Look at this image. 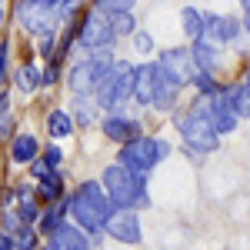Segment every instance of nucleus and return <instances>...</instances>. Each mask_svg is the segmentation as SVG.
Returning a JSON list of instances; mask_svg holds the SVG:
<instances>
[{"label":"nucleus","mask_w":250,"mask_h":250,"mask_svg":"<svg viewBox=\"0 0 250 250\" xmlns=\"http://www.w3.org/2000/svg\"><path fill=\"white\" fill-rule=\"evenodd\" d=\"M114 210L110 197L104 193L100 180H83L77 190L67 197V220L77 224L83 233H104V220Z\"/></svg>","instance_id":"f257e3e1"},{"label":"nucleus","mask_w":250,"mask_h":250,"mask_svg":"<svg viewBox=\"0 0 250 250\" xmlns=\"http://www.w3.org/2000/svg\"><path fill=\"white\" fill-rule=\"evenodd\" d=\"M100 187L110 197L114 207H130V210H144L150 207V190H147V173L127 170L120 164H110L100 173Z\"/></svg>","instance_id":"f03ea898"},{"label":"nucleus","mask_w":250,"mask_h":250,"mask_svg":"<svg viewBox=\"0 0 250 250\" xmlns=\"http://www.w3.org/2000/svg\"><path fill=\"white\" fill-rule=\"evenodd\" d=\"M130 87H134V63L130 60H114L110 70L100 77V83L94 87V100L100 110L107 114H120L124 104L130 100Z\"/></svg>","instance_id":"7ed1b4c3"},{"label":"nucleus","mask_w":250,"mask_h":250,"mask_svg":"<svg viewBox=\"0 0 250 250\" xmlns=\"http://www.w3.org/2000/svg\"><path fill=\"white\" fill-rule=\"evenodd\" d=\"M167 154H170V144L167 140L140 134V137H130V140L120 144L117 164L127 167V170H137V173H150L160 160H167Z\"/></svg>","instance_id":"20e7f679"},{"label":"nucleus","mask_w":250,"mask_h":250,"mask_svg":"<svg viewBox=\"0 0 250 250\" xmlns=\"http://www.w3.org/2000/svg\"><path fill=\"white\" fill-rule=\"evenodd\" d=\"M173 127L180 130L184 144H187L190 150H197V154H213V150H220V137H217V130H213L200 114H193L190 107H187L184 114L173 117Z\"/></svg>","instance_id":"39448f33"},{"label":"nucleus","mask_w":250,"mask_h":250,"mask_svg":"<svg viewBox=\"0 0 250 250\" xmlns=\"http://www.w3.org/2000/svg\"><path fill=\"white\" fill-rule=\"evenodd\" d=\"M74 43H80L87 54L90 50H104V47H114L117 37L114 30H110V20L104 10H87V14H80V27L74 30Z\"/></svg>","instance_id":"423d86ee"},{"label":"nucleus","mask_w":250,"mask_h":250,"mask_svg":"<svg viewBox=\"0 0 250 250\" xmlns=\"http://www.w3.org/2000/svg\"><path fill=\"white\" fill-rule=\"evenodd\" d=\"M14 17H17V23L27 34L43 37V34H54L57 10H54L50 3H40V0H17V3H14Z\"/></svg>","instance_id":"0eeeda50"},{"label":"nucleus","mask_w":250,"mask_h":250,"mask_svg":"<svg viewBox=\"0 0 250 250\" xmlns=\"http://www.w3.org/2000/svg\"><path fill=\"white\" fill-rule=\"evenodd\" d=\"M104 230H107V237H114L117 244H130V247L144 240L140 217L130 207H114V210L107 213V220H104Z\"/></svg>","instance_id":"6e6552de"},{"label":"nucleus","mask_w":250,"mask_h":250,"mask_svg":"<svg viewBox=\"0 0 250 250\" xmlns=\"http://www.w3.org/2000/svg\"><path fill=\"white\" fill-rule=\"evenodd\" d=\"M157 67H160V74L170 80V83H177L180 90L190 83L193 70H197L187 47H170V50H160V57H157Z\"/></svg>","instance_id":"1a4fd4ad"},{"label":"nucleus","mask_w":250,"mask_h":250,"mask_svg":"<svg viewBox=\"0 0 250 250\" xmlns=\"http://www.w3.org/2000/svg\"><path fill=\"white\" fill-rule=\"evenodd\" d=\"M244 27H247V17L237 20V17H224V14H204V34L200 37L213 47H227L244 34Z\"/></svg>","instance_id":"9d476101"},{"label":"nucleus","mask_w":250,"mask_h":250,"mask_svg":"<svg viewBox=\"0 0 250 250\" xmlns=\"http://www.w3.org/2000/svg\"><path fill=\"white\" fill-rule=\"evenodd\" d=\"M47 240H50L54 250H90V237L80 230L77 224H70V220H60L57 230L50 233Z\"/></svg>","instance_id":"9b49d317"},{"label":"nucleus","mask_w":250,"mask_h":250,"mask_svg":"<svg viewBox=\"0 0 250 250\" xmlns=\"http://www.w3.org/2000/svg\"><path fill=\"white\" fill-rule=\"evenodd\" d=\"M157 77H160L157 63H144V67H134V87H130V97H134L137 104L150 107V100H154V87H157Z\"/></svg>","instance_id":"f8f14e48"},{"label":"nucleus","mask_w":250,"mask_h":250,"mask_svg":"<svg viewBox=\"0 0 250 250\" xmlns=\"http://www.w3.org/2000/svg\"><path fill=\"white\" fill-rule=\"evenodd\" d=\"M220 97H224V104L233 110L237 120H247L250 117V80L247 77H240L230 87H220Z\"/></svg>","instance_id":"ddd939ff"},{"label":"nucleus","mask_w":250,"mask_h":250,"mask_svg":"<svg viewBox=\"0 0 250 250\" xmlns=\"http://www.w3.org/2000/svg\"><path fill=\"white\" fill-rule=\"evenodd\" d=\"M100 127H104V137L114 140V144H124V140H130V137H140V120L124 117V114H107Z\"/></svg>","instance_id":"4468645a"},{"label":"nucleus","mask_w":250,"mask_h":250,"mask_svg":"<svg viewBox=\"0 0 250 250\" xmlns=\"http://www.w3.org/2000/svg\"><path fill=\"white\" fill-rule=\"evenodd\" d=\"M190 60L197 70H204V74H217V67H220V47H213V43H207V40H190Z\"/></svg>","instance_id":"2eb2a0df"},{"label":"nucleus","mask_w":250,"mask_h":250,"mask_svg":"<svg viewBox=\"0 0 250 250\" xmlns=\"http://www.w3.org/2000/svg\"><path fill=\"white\" fill-rule=\"evenodd\" d=\"M60 197H63V173H60V167L43 170L37 177V200L54 204V200H60Z\"/></svg>","instance_id":"dca6fc26"},{"label":"nucleus","mask_w":250,"mask_h":250,"mask_svg":"<svg viewBox=\"0 0 250 250\" xmlns=\"http://www.w3.org/2000/svg\"><path fill=\"white\" fill-rule=\"evenodd\" d=\"M157 70H160V67H157ZM177 94H180V87L170 83V80L160 74V77H157V87H154L150 107H157V110H173V107H177Z\"/></svg>","instance_id":"f3484780"},{"label":"nucleus","mask_w":250,"mask_h":250,"mask_svg":"<svg viewBox=\"0 0 250 250\" xmlns=\"http://www.w3.org/2000/svg\"><path fill=\"white\" fill-rule=\"evenodd\" d=\"M37 154H40V144H37L34 134H17L14 137V144H10V160H14V164H30Z\"/></svg>","instance_id":"a211bd4d"},{"label":"nucleus","mask_w":250,"mask_h":250,"mask_svg":"<svg viewBox=\"0 0 250 250\" xmlns=\"http://www.w3.org/2000/svg\"><path fill=\"white\" fill-rule=\"evenodd\" d=\"M60 220H67V197L54 200V207H50V210H43L37 217V233H47V237H50V233L57 230Z\"/></svg>","instance_id":"6ab92c4d"},{"label":"nucleus","mask_w":250,"mask_h":250,"mask_svg":"<svg viewBox=\"0 0 250 250\" xmlns=\"http://www.w3.org/2000/svg\"><path fill=\"white\" fill-rule=\"evenodd\" d=\"M14 87H17L20 94H34V90H40V67H34V63H20L17 70H14Z\"/></svg>","instance_id":"aec40b11"},{"label":"nucleus","mask_w":250,"mask_h":250,"mask_svg":"<svg viewBox=\"0 0 250 250\" xmlns=\"http://www.w3.org/2000/svg\"><path fill=\"white\" fill-rule=\"evenodd\" d=\"M97 100L94 94H74V124H94L97 120Z\"/></svg>","instance_id":"412c9836"},{"label":"nucleus","mask_w":250,"mask_h":250,"mask_svg":"<svg viewBox=\"0 0 250 250\" xmlns=\"http://www.w3.org/2000/svg\"><path fill=\"white\" fill-rule=\"evenodd\" d=\"M180 27H184L187 40H200V34H204V14L197 7H184L180 10Z\"/></svg>","instance_id":"4be33fe9"},{"label":"nucleus","mask_w":250,"mask_h":250,"mask_svg":"<svg viewBox=\"0 0 250 250\" xmlns=\"http://www.w3.org/2000/svg\"><path fill=\"white\" fill-rule=\"evenodd\" d=\"M47 130H50V137H70L74 134V117L67 114V110H50Z\"/></svg>","instance_id":"5701e85b"},{"label":"nucleus","mask_w":250,"mask_h":250,"mask_svg":"<svg viewBox=\"0 0 250 250\" xmlns=\"http://www.w3.org/2000/svg\"><path fill=\"white\" fill-rule=\"evenodd\" d=\"M14 213H17L23 224H37V217H40L37 197H30V190H20V200H17V207H14Z\"/></svg>","instance_id":"b1692460"},{"label":"nucleus","mask_w":250,"mask_h":250,"mask_svg":"<svg viewBox=\"0 0 250 250\" xmlns=\"http://www.w3.org/2000/svg\"><path fill=\"white\" fill-rule=\"evenodd\" d=\"M110 20V30H114V37H130L137 30V20H134V10H124V14H107Z\"/></svg>","instance_id":"393cba45"},{"label":"nucleus","mask_w":250,"mask_h":250,"mask_svg":"<svg viewBox=\"0 0 250 250\" xmlns=\"http://www.w3.org/2000/svg\"><path fill=\"white\" fill-rule=\"evenodd\" d=\"M190 83L197 87V94H217V90H220L217 77H213V74H204V70H193Z\"/></svg>","instance_id":"a878e982"},{"label":"nucleus","mask_w":250,"mask_h":250,"mask_svg":"<svg viewBox=\"0 0 250 250\" xmlns=\"http://www.w3.org/2000/svg\"><path fill=\"white\" fill-rule=\"evenodd\" d=\"M137 0H97V10L104 14H124V10H134Z\"/></svg>","instance_id":"bb28decb"},{"label":"nucleus","mask_w":250,"mask_h":250,"mask_svg":"<svg viewBox=\"0 0 250 250\" xmlns=\"http://www.w3.org/2000/svg\"><path fill=\"white\" fill-rule=\"evenodd\" d=\"M60 77V60L57 57H50V63L40 70V87H50V83H57Z\"/></svg>","instance_id":"cd10ccee"},{"label":"nucleus","mask_w":250,"mask_h":250,"mask_svg":"<svg viewBox=\"0 0 250 250\" xmlns=\"http://www.w3.org/2000/svg\"><path fill=\"white\" fill-rule=\"evenodd\" d=\"M37 157L47 164V167H60V164H63V150H60V147H54V144H50V147H43Z\"/></svg>","instance_id":"c85d7f7f"},{"label":"nucleus","mask_w":250,"mask_h":250,"mask_svg":"<svg viewBox=\"0 0 250 250\" xmlns=\"http://www.w3.org/2000/svg\"><path fill=\"white\" fill-rule=\"evenodd\" d=\"M37 50H40V57H47V60L57 57V37H54V34H43V37H40V47H37Z\"/></svg>","instance_id":"c756f323"},{"label":"nucleus","mask_w":250,"mask_h":250,"mask_svg":"<svg viewBox=\"0 0 250 250\" xmlns=\"http://www.w3.org/2000/svg\"><path fill=\"white\" fill-rule=\"evenodd\" d=\"M130 37H134V47L140 50V54H150V50H154V40L147 37V34H140V30H134Z\"/></svg>","instance_id":"7c9ffc66"},{"label":"nucleus","mask_w":250,"mask_h":250,"mask_svg":"<svg viewBox=\"0 0 250 250\" xmlns=\"http://www.w3.org/2000/svg\"><path fill=\"white\" fill-rule=\"evenodd\" d=\"M10 134H14V117L3 107V110H0V137H10Z\"/></svg>","instance_id":"2f4dec72"},{"label":"nucleus","mask_w":250,"mask_h":250,"mask_svg":"<svg viewBox=\"0 0 250 250\" xmlns=\"http://www.w3.org/2000/svg\"><path fill=\"white\" fill-rule=\"evenodd\" d=\"M7 57H10V47L0 43V80H3V74H7Z\"/></svg>","instance_id":"473e14b6"},{"label":"nucleus","mask_w":250,"mask_h":250,"mask_svg":"<svg viewBox=\"0 0 250 250\" xmlns=\"http://www.w3.org/2000/svg\"><path fill=\"white\" fill-rule=\"evenodd\" d=\"M0 250H14V240H10L3 230H0Z\"/></svg>","instance_id":"72a5a7b5"},{"label":"nucleus","mask_w":250,"mask_h":250,"mask_svg":"<svg viewBox=\"0 0 250 250\" xmlns=\"http://www.w3.org/2000/svg\"><path fill=\"white\" fill-rule=\"evenodd\" d=\"M240 10H244V17L250 14V0H240Z\"/></svg>","instance_id":"f704fd0d"},{"label":"nucleus","mask_w":250,"mask_h":250,"mask_svg":"<svg viewBox=\"0 0 250 250\" xmlns=\"http://www.w3.org/2000/svg\"><path fill=\"white\" fill-rule=\"evenodd\" d=\"M40 3H50V7H57V3H60V0H40Z\"/></svg>","instance_id":"c9c22d12"},{"label":"nucleus","mask_w":250,"mask_h":250,"mask_svg":"<svg viewBox=\"0 0 250 250\" xmlns=\"http://www.w3.org/2000/svg\"><path fill=\"white\" fill-rule=\"evenodd\" d=\"M0 27H3V7H0Z\"/></svg>","instance_id":"e433bc0d"},{"label":"nucleus","mask_w":250,"mask_h":250,"mask_svg":"<svg viewBox=\"0 0 250 250\" xmlns=\"http://www.w3.org/2000/svg\"><path fill=\"white\" fill-rule=\"evenodd\" d=\"M43 250H54V247H50V244H47V247H43Z\"/></svg>","instance_id":"4c0bfd02"},{"label":"nucleus","mask_w":250,"mask_h":250,"mask_svg":"<svg viewBox=\"0 0 250 250\" xmlns=\"http://www.w3.org/2000/svg\"><path fill=\"white\" fill-rule=\"evenodd\" d=\"M77 3H80V0H77Z\"/></svg>","instance_id":"58836bf2"}]
</instances>
